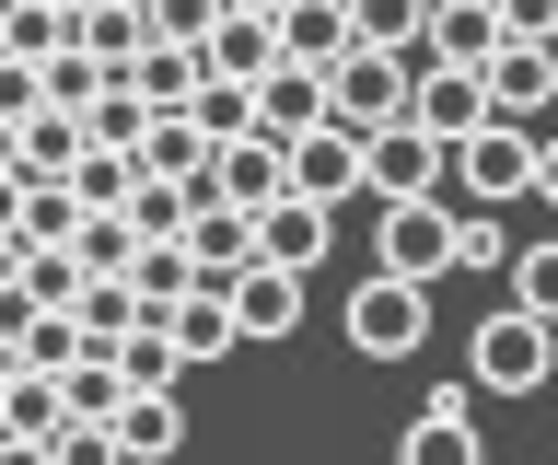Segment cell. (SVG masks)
I'll return each mask as SVG.
<instances>
[{
	"instance_id": "1",
	"label": "cell",
	"mask_w": 558,
	"mask_h": 465,
	"mask_svg": "<svg viewBox=\"0 0 558 465\" xmlns=\"http://www.w3.org/2000/svg\"><path fill=\"white\" fill-rule=\"evenodd\" d=\"M430 198H442V210H512V198H547V140H535V129H500V117H477L465 140H442V163H430Z\"/></svg>"
},
{
	"instance_id": "2",
	"label": "cell",
	"mask_w": 558,
	"mask_h": 465,
	"mask_svg": "<svg viewBox=\"0 0 558 465\" xmlns=\"http://www.w3.org/2000/svg\"><path fill=\"white\" fill-rule=\"evenodd\" d=\"M408 71H418V59H396V47H338V59L314 71V106H326V129H349V140L396 129V117H408Z\"/></svg>"
},
{
	"instance_id": "3",
	"label": "cell",
	"mask_w": 558,
	"mask_h": 465,
	"mask_svg": "<svg viewBox=\"0 0 558 465\" xmlns=\"http://www.w3.org/2000/svg\"><path fill=\"white\" fill-rule=\"evenodd\" d=\"M349 350L361 360H408V350H430V280H349Z\"/></svg>"
},
{
	"instance_id": "4",
	"label": "cell",
	"mask_w": 558,
	"mask_h": 465,
	"mask_svg": "<svg viewBox=\"0 0 558 465\" xmlns=\"http://www.w3.org/2000/svg\"><path fill=\"white\" fill-rule=\"evenodd\" d=\"M373 268L384 280H453V210L442 198H373Z\"/></svg>"
},
{
	"instance_id": "5",
	"label": "cell",
	"mask_w": 558,
	"mask_h": 465,
	"mask_svg": "<svg viewBox=\"0 0 558 465\" xmlns=\"http://www.w3.org/2000/svg\"><path fill=\"white\" fill-rule=\"evenodd\" d=\"M535 384H547V315H512L500 303L465 338V395H535Z\"/></svg>"
},
{
	"instance_id": "6",
	"label": "cell",
	"mask_w": 558,
	"mask_h": 465,
	"mask_svg": "<svg viewBox=\"0 0 558 465\" xmlns=\"http://www.w3.org/2000/svg\"><path fill=\"white\" fill-rule=\"evenodd\" d=\"M547 94H558V47H488L477 59V106L500 129H535L547 140Z\"/></svg>"
},
{
	"instance_id": "7",
	"label": "cell",
	"mask_w": 558,
	"mask_h": 465,
	"mask_svg": "<svg viewBox=\"0 0 558 465\" xmlns=\"http://www.w3.org/2000/svg\"><path fill=\"white\" fill-rule=\"evenodd\" d=\"M279 186H291V198H314V210H349V198H361V140H349V129H326V117H314V129H291V140H279Z\"/></svg>"
},
{
	"instance_id": "8",
	"label": "cell",
	"mask_w": 558,
	"mask_h": 465,
	"mask_svg": "<svg viewBox=\"0 0 558 465\" xmlns=\"http://www.w3.org/2000/svg\"><path fill=\"white\" fill-rule=\"evenodd\" d=\"M105 442H117V465L186 454V384H129L117 407H105Z\"/></svg>"
},
{
	"instance_id": "9",
	"label": "cell",
	"mask_w": 558,
	"mask_h": 465,
	"mask_svg": "<svg viewBox=\"0 0 558 465\" xmlns=\"http://www.w3.org/2000/svg\"><path fill=\"white\" fill-rule=\"evenodd\" d=\"M256 256H268V268H291V280H314V268L338 256V210H314V198H291V186H279L268 210H256Z\"/></svg>"
},
{
	"instance_id": "10",
	"label": "cell",
	"mask_w": 558,
	"mask_h": 465,
	"mask_svg": "<svg viewBox=\"0 0 558 465\" xmlns=\"http://www.w3.org/2000/svg\"><path fill=\"white\" fill-rule=\"evenodd\" d=\"M396 465H488V430H477V395L442 384L430 407L408 419V442H396Z\"/></svg>"
},
{
	"instance_id": "11",
	"label": "cell",
	"mask_w": 558,
	"mask_h": 465,
	"mask_svg": "<svg viewBox=\"0 0 558 465\" xmlns=\"http://www.w3.org/2000/svg\"><path fill=\"white\" fill-rule=\"evenodd\" d=\"M221 315H233V338H291L303 326V280L268 268V256H244L233 280H221Z\"/></svg>"
},
{
	"instance_id": "12",
	"label": "cell",
	"mask_w": 558,
	"mask_h": 465,
	"mask_svg": "<svg viewBox=\"0 0 558 465\" xmlns=\"http://www.w3.org/2000/svg\"><path fill=\"white\" fill-rule=\"evenodd\" d=\"M174 256H186V280H233L244 256H256V210H233V198H209V186H198V210H186Z\"/></svg>"
},
{
	"instance_id": "13",
	"label": "cell",
	"mask_w": 558,
	"mask_h": 465,
	"mask_svg": "<svg viewBox=\"0 0 558 465\" xmlns=\"http://www.w3.org/2000/svg\"><path fill=\"white\" fill-rule=\"evenodd\" d=\"M163 350H174V372H209V360H233L244 338H233V315H221V280H186L163 303Z\"/></svg>"
},
{
	"instance_id": "14",
	"label": "cell",
	"mask_w": 558,
	"mask_h": 465,
	"mask_svg": "<svg viewBox=\"0 0 558 465\" xmlns=\"http://www.w3.org/2000/svg\"><path fill=\"white\" fill-rule=\"evenodd\" d=\"M477 117H488V106H477V71H430V59L408 71V129H418L430 151H442V140H465Z\"/></svg>"
},
{
	"instance_id": "15",
	"label": "cell",
	"mask_w": 558,
	"mask_h": 465,
	"mask_svg": "<svg viewBox=\"0 0 558 465\" xmlns=\"http://www.w3.org/2000/svg\"><path fill=\"white\" fill-rule=\"evenodd\" d=\"M488 47H500L488 0H430V12H418V47H408V59H430V71H477Z\"/></svg>"
},
{
	"instance_id": "16",
	"label": "cell",
	"mask_w": 558,
	"mask_h": 465,
	"mask_svg": "<svg viewBox=\"0 0 558 465\" xmlns=\"http://www.w3.org/2000/svg\"><path fill=\"white\" fill-rule=\"evenodd\" d=\"M430 163H442V151L396 117V129H373V140H361V198H430Z\"/></svg>"
},
{
	"instance_id": "17",
	"label": "cell",
	"mask_w": 558,
	"mask_h": 465,
	"mask_svg": "<svg viewBox=\"0 0 558 465\" xmlns=\"http://www.w3.org/2000/svg\"><path fill=\"white\" fill-rule=\"evenodd\" d=\"M209 198H233V210H268L279 198V140H256V129H244V140H209Z\"/></svg>"
},
{
	"instance_id": "18",
	"label": "cell",
	"mask_w": 558,
	"mask_h": 465,
	"mask_svg": "<svg viewBox=\"0 0 558 465\" xmlns=\"http://www.w3.org/2000/svg\"><path fill=\"white\" fill-rule=\"evenodd\" d=\"M268 59H279L268 12H221V24H209V36H198V71H209V82H256V71H268Z\"/></svg>"
},
{
	"instance_id": "19",
	"label": "cell",
	"mask_w": 558,
	"mask_h": 465,
	"mask_svg": "<svg viewBox=\"0 0 558 465\" xmlns=\"http://www.w3.org/2000/svg\"><path fill=\"white\" fill-rule=\"evenodd\" d=\"M268 36H279V59H291V71H326V59L349 47V24H338V0H279Z\"/></svg>"
},
{
	"instance_id": "20",
	"label": "cell",
	"mask_w": 558,
	"mask_h": 465,
	"mask_svg": "<svg viewBox=\"0 0 558 465\" xmlns=\"http://www.w3.org/2000/svg\"><path fill=\"white\" fill-rule=\"evenodd\" d=\"M70 47H82L94 71H129L140 59V0H82V12H70Z\"/></svg>"
},
{
	"instance_id": "21",
	"label": "cell",
	"mask_w": 558,
	"mask_h": 465,
	"mask_svg": "<svg viewBox=\"0 0 558 465\" xmlns=\"http://www.w3.org/2000/svg\"><path fill=\"white\" fill-rule=\"evenodd\" d=\"M198 47H151V36H140V59H129V94H140V106H151V117H174V106H186V94H198Z\"/></svg>"
},
{
	"instance_id": "22",
	"label": "cell",
	"mask_w": 558,
	"mask_h": 465,
	"mask_svg": "<svg viewBox=\"0 0 558 465\" xmlns=\"http://www.w3.org/2000/svg\"><path fill=\"white\" fill-rule=\"evenodd\" d=\"M186 210H198V186H174V175H129V198H117V221H129L140 245H174Z\"/></svg>"
},
{
	"instance_id": "23",
	"label": "cell",
	"mask_w": 558,
	"mask_h": 465,
	"mask_svg": "<svg viewBox=\"0 0 558 465\" xmlns=\"http://www.w3.org/2000/svg\"><path fill=\"white\" fill-rule=\"evenodd\" d=\"M314 71H291V59H268L256 71V140H291V129H314Z\"/></svg>"
},
{
	"instance_id": "24",
	"label": "cell",
	"mask_w": 558,
	"mask_h": 465,
	"mask_svg": "<svg viewBox=\"0 0 558 465\" xmlns=\"http://www.w3.org/2000/svg\"><path fill=\"white\" fill-rule=\"evenodd\" d=\"M140 117H151V106H140V94H129V71H105L94 94H82V140H105V151H129V140H140Z\"/></svg>"
},
{
	"instance_id": "25",
	"label": "cell",
	"mask_w": 558,
	"mask_h": 465,
	"mask_svg": "<svg viewBox=\"0 0 558 465\" xmlns=\"http://www.w3.org/2000/svg\"><path fill=\"white\" fill-rule=\"evenodd\" d=\"M129 245H140V233H129L117 210H82V221H70V268H82V280H117Z\"/></svg>"
},
{
	"instance_id": "26",
	"label": "cell",
	"mask_w": 558,
	"mask_h": 465,
	"mask_svg": "<svg viewBox=\"0 0 558 465\" xmlns=\"http://www.w3.org/2000/svg\"><path fill=\"white\" fill-rule=\"evenodd\" d=\"M0 430H12V442H47V430H59V384H47V372H12V384H0Z\"/></svg>"
},
{
	"instance_id": "27",
	"label": "cell",
	"mask_w": 558,
	"mask_h": 465,
	"mask_svg": "<svg viewBox=\"0 0 558 465\" xmlns=\"http://www.w3.org/2000/svg\"><path fill=\"white\" fill-rule=\"evenodd\" d=\"M500 280H512V315H558V245H512Z\"/></svg>"
},
{
	"instance_id": "28",
	"label": "cell",
	"mask_w": 558,
	"mask_h": 465,
	"mask_svg": "<svg viewBox=\"0 0 558 465\" xmlns=\"http://www.w3.org/2000/svg\"><path fill=\"white\" fill-rule=\"evenodd\" d=\"M105 360H117V384H186L163 350V326H129V338H105Z\"/></svg>"
},
{
	"instance_id": "29",
	"label": "cell",
	"mask_w": 558,
	"mask_h": 465,
	"mask_svg": "<svg viewBox=\"0 0 558 465\" xmlns=\"http://www.w3.org/2000/svg\"><path fill=\"white\" fill-rule=\"evenodd\" d=\"M209 24H221V0H140V36L151 47H198Z\"/></svg>"
},
{
	"instance_id": "30",
	"label": "cell",
	"mask_w": 558,
	"mask_h": 465,
	"mask_svg": "<svg viewBox=\"0 0 558 465\" xmlns=\"http://www.w3.org/2000/svg\"><path fill=\"white\" fill-rule=\"evenodd\" d=\"M500 47H558V0H488Z\"/></svg>"
},
{
	"instance_id": "31",
	"label": "cell",
	"mask_w": 558,
	"mask_h": 465,
	"mask_svg": "<svg viewBox=\"0 0 558 465\" xmlns=\"http://www.w3.org/2000/svg\"><path fill=\"white\" fill-rule=\"evenodd\" d=\"M500 256H512L500 210H453V268H500Z\"/></svg>"
},
{
	"instance_id": "32",
	"label": "cell",
	"mask_w": 558,
	"mask_h": 465,
	"mask_svg": "<svg viewBox=\"0 0 558 465\" xmlns=\"http://www.w3.org/2000/svg\"><path fill=\"white\" fill-rule=\"evenodd\" d=\"M12 117H35V59H0V129Z\"/></svg>"
},
{
	"instance_id": "33",
	"label": "cell",
	"mask_w": 558,
	"mask_h": 465,
	"mask_svg": "<svg viewBox=\"0 0 558 465\" xmlns=\"http://www.w3.org/2000/svg\"><path fill=\"white\" fill-rule=\"evenodd\" d=\"M221 12H279V0H221Z\"/></svg>"
}]
</instances>
